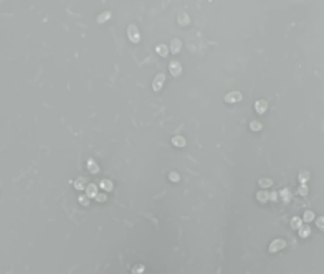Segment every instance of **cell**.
<instances>
[{
    "instance_id": "16",
    "label": "cell",
    "mask_w": 324,
    "mask_h": 274,
    "mask_svg": "<svg viewBox=\"0 0 324 274\" xmlns=\"http://www.w3.org/2000/svg\"><path fill=\"white\" fill-rule=\"evenodd\" d=\"M311 235V230H309L308 225H303V226L299 228V236L301 238H308V236Z\"/></svg>"
},
{
    "instance_id": "28",
    "label": "cell",
    "mask_w": 324,
    "mask_h": 274,
    "mask_svg": "<svg viewBox=\"0 0 324 274\" xmlns=\"http://www.w3.org/2000/svg\"><path fill=\"white\" fill-rule=\"evenodd\" d=\"M132 271H134V274H141L144 271V266H142V264H137V266H134V269H132Z\"/></svg>"
},
{
    "instance_id": "17",
    "label": "cell",
    "mask_w": 324,
    "mask_h": 274,
    "mask_svg": "<svg viewBox=\"0 0 324 274\" xmlns=\"http://www.w3.org/2000/svg\"><path fill=\"white\" fill-rule=\"evenodd\" d=\"M155 51H157L161 56H167V55H169V48H167L166 45H157V47H155Z\"/></svg>"
},
{
    "instance_id": "25",
    "label": "cell",
    "mask_w": 324,
    "mask_h": 274,
    "mask_svg": "<svg viewBox=\"0 0 324 274\" xmlns=\"http://www.w3.org/2000/svg\"><path fill=\"white\" fill-rule=\"evenodd\" d=\"M80 203L85 205V206H88V205H89V197H88V195H81V197H80Z\"/></svg>"
},
{
    "instance_id": "21",
    "label": "cell",
    "mask_w": 324,
    "mask_h": 274,
    "mask_svg": "<svg viewBox=\"0 0 324 274\" xmlns=\"http://www.w3.org/2000/svg\"><path fill=\"white\" fill-rule=\"evenodd\" d=\"M291 226L296 228V230H299V228L303 226V220H301V218H293V220H291Z\"/></svg>"
},
{
    "instance_id": "12",
    "label": "cell",
    "mask_w": 324,
    "mask_h": 274,
    "mask_svg": "<svg viewBox=\"0 0 324 274\" xmlns=\"http://www.w3.org/2000/svg\"><path fill=\"white\" fill-rule=\"evenodd\" d=\"M99 187L104 190V192H111V190H112V182L111 180H101Z\"/></svg>"
},
{
    "instance_id": "4",
    "label": "cell",
    "mask_w": 324,
    "mask_h": 274,
    "mask_svg": "<svg viewBox=\"0 0 324 274\" xmlns=\"http://www.w3.org/2000/svg\"><path fill=\"white\" fill-rule=\"evenodd\" d=\"M285 246H286V243L283 241V239H274L273 243L270 244V251H271V253H276V251L283 249Z\"/></svg>"
},
{
    "instance_id": "23",
    "label": "cell",
    "mask_w": 324,
    "mask_h": 274,
    "mask_svg": "<svg viewBox=\"0 0 324 274\" xmlns=\"http://www.w3.org/2000/svg\"><path fill=\"white\" fill-rule=\"evenodd\" d=\"M303 220L308 221V223H309V221H312V220H314V213H312V211H304V216H303Z\"/></svg>"
},
{
    "instance_id": "14",
    "label": "cell",
    "mask_w": 324,
    "mask_h": 274,
    "mask_svg": "<svg viewBox=\"0 0 324 274\" xmlns=\"http://www.w3.org/2000/svg\"><path fill=\"white\" fill-rule=\"evenodd\" d=\"M177 20H179V23H180V25H187V23H189V22H190L189 15H187V13H185V12H180V13H179Z\"/></svg>"
},
{
    "instance_id": "27",
    "label": "cell",
    "mask_w": 324,
    "mask_h": 274,
    "mask_svg": "<svg viewBox=\"0 0 324 274\" xmlns=\"http://www.w3.org/2000/svg\"><path fill=\"white\" fill-rule=\"evenodd\" d=\"M169 178H170L172 182H179V174H177V172H170V174H169Z\"/></svg>"
},
{
    "instance_id": "22",
    "label": "cell",
    "mask_w": 324,
    "mask_h": 274,
    "mask_svg": "<svg viewBox=\"0 0 324 274\" xmlns=\"http://www.w3.org/2000/svg\"><path fill=\"white\" fill-rule=\"evenodd\" d=\"M250 127H251V131L258 132V131H261V122H258V121H253V122L250 124Z\"/></svg>"
},
{
    "instance_id": "20",
    "label": "cell",
    "mask_w": 324,
    "mask_h": 274,
    "mask_svg": "<svg viewBox=\"0 0 324 274\" xmlns=\"http://www.w3.org/2000/svg\"><path fill=\"white\" fill-rule=\"evenodd\" d=\"M281 198H283L285 201H289V200H291V190H289V188H285V190H283V192H281Z\"/></svg>"
},
{
    "instance_id": "19",
    "label": "cell",
    "mask_w": 324,
    "mask_h": 274,
    "mask_svg": "<svg viewBox=\"0 0 324 274\" xmlns=\"http://www.w3.org/2000/svg\"><path fill=\"white\" fill-rule=\"evenodd\" d=\"M309 180V172L308 170H301L299 172V182L301 183H306V182Z\"/></svg>"
},
{
    "instance_id": "9",
    "label": "cell",
    "mask_w": 324,
    "mask_h": 274,
    "mask_svg": "<svg viewBox=\"0 0 324 274\" xmlns=\"http://www.w3.org/2000/svg\"><path fill=\"white\" fill-rule=\"evenodd\" d=\"M172 144L175 147H185V139L182 135H174L172 137Z\"/></svg>"
},
{
    "instance_id": "29",
    "label": "cell",
    "mask_w": 324,
    "mask_h": 274,
    "mask_svg": "<svg viewBox=\"0 0 324 274\" xmlns=\"http://www.w3.org/2000/svg\"><path fill=\"white\" fill-rule=\"evenodd\" d=\"M316 225H317V226H319V228H324V216H321V218H317Z\"/></svg>"
},
{
    "instance_id": "30",
    "label": "cell",
    "mask_w": 324,
    "mask_h": 274,
    "mask_svg": "<svg viewBox=\"0 0 324 274\" xmlns=\"http://www.w3.org/2000/svg\"><path fill=\"white\" fill-rule=\"evenodd\" d=\"M270 200H273V201L278 200V193H276V192H271V193H270Z\"/></svg>"
},
{
    "instance_id": "5",
    "label": "cell",
    "mask_w": 324,
    "mask_h": 274,
    "mask_svg": "<svg viewBox=\"0 0 324 274\" xmlns=\"http://www.w3.org/2000/svg\"><path fill=\"white\" fill-rule=\"evenodd\" d=\"M86 195H88L89 198H94L98 195V187H96V183H88L86 185Z\"/></svg>"
},
{
    "instance_id": "10",
    "label": "cell",
    "mask_w": 324,
    "mask_h": 274,
    "mask_svg": "<svg viewBox=\"0 0 324 274\" xmlns=\"http://www.w3.org/2000/svg\"><path fill=\"white\" fill-rule=\"evenodd\" d=\"M74 188H76V190H83V188H86V178L78 177L76 180H74Z\"/></svg>"
},
{
    "instance_id": "3",
    "label": "cell",
    "mask_w": 324,
    "mask_h": 274,
    "mask_svg": "<svg viewBox=\"0 0 324 274\" xmlns=\"http://www.w3.org/2000/svg\"><path fill=\"white\" fill-rule=\"evenodd\" d=\"M225 101L230 102V104L240 102V101H242V93H240V91H231V93H228L227 96H225Z\"/></svg>"
},
{
    "instance_id": "8",
    "label": "cell",
    "mask_w": 324,
    "mask_h": 274,
    "mask_svg": "<svg viewBox=\"0 0 324 274\" xmlns=\"http://www.w3.org/2000/svg\"><path fill=\"white\" fill-rule=\"evenodd\" d=\"M255 109H256V112H260V114H263V112L268 109V102L266 101H258V102H255Z\"/></svg>"
},
{
    "instance_id": "6",
    "label": "cell",
    "mask_w": 324,
    "mask_h": 274,
    "mask_svg": "<svg viewBox=\"0 0 324 274\" xmlns=\"http://www.w3.org/2000/svg\"><path fill=\"white\" fill-rule=\"evenodd\" d=\"M169 70H170V73H172L174 76H179V74L182 73V66H180V63L172 61V63L169 65Z\"/></svg>"
},
{
    "instance_id": "13",
    "label": "cell",
    "mask_w": 324,
    "mask_h": 274,
    "mask_svg": "<svg viewBox=\"0 0 324 274\" xmlns=\"http://www.w3.org/2000/svg\"><path fill=\"white\" fill-rule=\"evenodd\" d=\"M256 198H258V201H260V203H266V201L270 200V195H268L266 192H263V190H261V192H258V193H256Z\"/></svg>"
},
{
    "instance_id": "11",
    "label": "cell",
    "mask_w": 324,
    "mask_h": 274,
    "mask_svg": "<svg viewBox=\"0 0 324 274\" xmlns=\"http://www.w3.org/2000/svg\"><path fill=\"white\" fill-rule=\"evenodd\" d=\"M88 170L91 172V174H98L99 172V167H98V164L93 160V158H89L88 160Z\"/></svg>"
},
{
    "instance_id": "18",
    "label": "cell",
    "mask_w": 324,
    "mask_h": 274,
    "mask_svg": "<svg viewBox=\"0 0 324 274\" xmlns=\"http://www.w3.org/2000/svg\"><path fill=\"white\" fill-rule=\"evenodd\" d=\"M111 18V12H103L99 17H98V23H104L106 20Z\"/></svg>"
},
{
    "instance_id": "7",
    "label": "cell",
    "mask_w": 324,
    "mask_h": 274,
    "mask_svg": "<svg viewBox=\"0 0 324 274\" xmlns=\"http://www.w3.org/2000/svg\"><path fill=\"white\" fill-rule=\"evenodd\" d=\"M180 47H182L180 40L174 38L172 41H170V48H169V51H172V53H179V51H180Z\"/></svg>"
},
{
    "instance_id": "26",
    "label": "cell",
    "mask_w": 324,
    "mask_h": 274,
    "mask_svg": "<svg viewBox=\"0 0 324 274\" xmlns=\"http://www.w3.org/2000/svg\"><path fill=\"white\" fill-rule=\"evenodd\" d=\"M94 198H96V201L103 203V201H106V198H108V197H106V193H98V195H96Z\"/></svg>"
},
{
    "instance_id": "15",
    "label": "cell",
    "mask_w": 324,
    "mask_h": 274,
    "mask_svg": "<svg viewBox=\"0 0 324 274\" xmlns=\"http://www.w3.org/2000/svg\"><path fill=\"white\" fill-rule=\"evenodd\" d=\"M260 187H261V188H268V187H271L273 185V180H271V178H266V177H263V178H260Z\"/></svg>"
},
{
    "instance_id": "24",
    "label": "cell",
    "mask_w": 324,
    "mask_h": 274,
    "mask_svg": "<svg viewBox=\"0 0 324 274\" xmlns=\"http://www.w3.org/2000/svg\"><path fill=\"white\" fill-rule=\"evenodd\" d=\"M298 193H299V195H303V197H304V195H308V187H306L304 183H301V187L298 188Z\"/></svg>"
},
{
    "instance_id": "1",
    "label": "cell",
    "mask_w": 324,
    "mask_h": 274,
    "mask_svg": "<svg viewBox=\"0 0 324 274\" xmlns=\"http://www.w3.org/2000/svg\"><path fill=\"white\" fill-rule=\"evenodd\" d=\"M127 36H129V40H131L132 43H139L141 36H139V30L136 28V25H129V28H127Z\"/></svg>"
},
{
    "instance_id": "2",
    "label": "cell",
    "mask_w": 324,
    "mask_h": 274,
    "mask_svg": "<svg viewBox=\"0 0 324 274\" xmlns=\"http://www.w3.org/2000/svg\"><path fill=\"white\" fill-rule=\"evenodd\" d=\"M164 83H166V76H164V73L157 74V76L154 78V81H152V89H154V91H159V89H162Z\"/></svg>"
}]
</instances>
